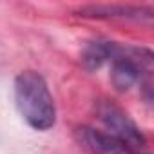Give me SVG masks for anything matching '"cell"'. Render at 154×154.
Segmentation results:
<instances>
[{"instance_id": "1", "label": "cell", "mask_w": 154, "mask_h": 154, "mask_svg": "<svg viewBox=\"0 0 154 154\" xmlns=\"http://www.w3.org/2000/svg\"><path fill=\"white\" fill-rule=\"evenodd\" d=\"M15 103L22 118L36 131H49L56 122L54 100L44 76L22 71L15 78Z\"/></svg>"}, {"instance_id": "2", "label": "cell", "mask_w": 154, "mask_h": 154, "mask_svg": "<svg viewBox=\"0 0 154 154\" xmlns=\"http://www.w3.org/2000/svg\"><path fill=\"white\" fill-rule=\"evenodd\" d=\"M96 114H98V120L107 129L105 132H109L111 136L120 140L132 154H136V152L141 154L147 150V140H145L143 132L132 122V118L122 107H118L114 102H109V100L98 102Z\"/></svg>"}, {"instance_id": "3", "label": "cell", "mask_w": 154, "mask_h": 154, "mask_svg": "<svg viewBox=\"0 0 154 154\" xmlns=\"http://www.w3.org/2000/svg\"><path fill=\"white\" fill-rule=\"evenodd\" d=\"M152 71V53L143 47H132L125 53H116L111 65V82L118 91H129L141 82L143 74Z\"/></svg>"}, {"instance_id": "4", "label": "cell", "mask_w": 154, "mask_h": 154, "mask_svg": "<svg viewBox=\"0 0 154 154\" xmlns=\"http://www.w3.org/2000/svg\"><path fill=\"white\" fill-rule=\"evenodd\" d=\"M74 140L91 154H132L120 140L109 132L87 125L74 131Z\"/></svg>"}, {"instance_id": "5", "label": "cell", "mask_w": 154, "mask_h": 154, "mask_svg": "<svg viewBox=\"0 0 154 154\" xmlns=\"http://www.w3.org/2000/svg\"><path fill=\"white\" fill-rule=\"evenodd\" d=\"M82 17L91 18H150V8H132V6H87L80 9Z\"/></svg>"}, {"instance_id": "6", "label": "cell", "mask_w": 154, "mask_h": 154, "mask_svg": "<svg viewBox=\"0 0 154 154\" xmlns=\"http://www.w3.org/2000/svg\"><path fill=\"white\" fill-rule=\"evenodd\" d=\"M116 53H118V47H116L114 42L96 40V42H91V44L85 47L84 56H82V62H84V65H85L89 71H96V69H100L105 62L112 60Z\"/></svg>"}]
</instances>
